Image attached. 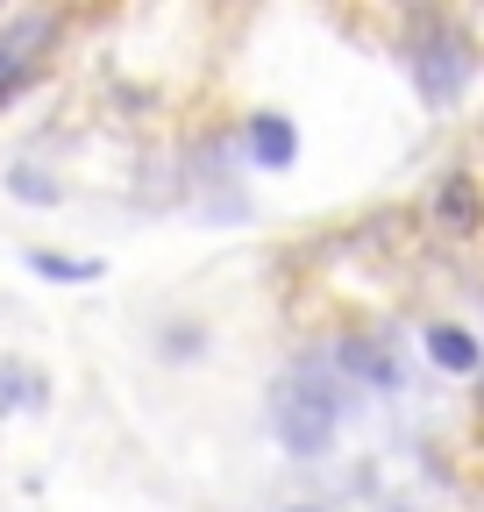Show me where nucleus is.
<instances>
[{
    "label": "nucleus",
    "instance_id": "11",
    "mask_svg": "<svg viewBox=\"0 0 484 512\" xmlns=\"http://www.w3.org/2000/svg\"><path fill=\"white\" fill-rule=\"evenodd\" d=\"M299 512H314V505H299Z\"/></svg>",
    "mask_w": 484,
    "mask_h": 512
},
{
    "label": "nucleus",
    "instance_id": "10",
    "mask_svg": "<svg viewBox=\"0 0 484 512\" xmlns=\"http://www.w3.org/2000/svg\"><path fill=\"white\" fill-rule=\"evenodd\" d=\"M8 192H15V200H29V207H50V200H57V185H50V178H36L29 164H15V171H8Z\"/></svg>",
    "mask_w": 484,
    "mask_h": 512
},
{
    "label": "nucleus",
    "instance_id": "7",
    "mask_svg": "<svg viewBox=\"0 0 484 512\" xmlns=\"http://www.w3.org/2000/svg\"><path fill=\"white\" fill-rule=\"evenodd\" d=\"M435 221L442 228H456V235H470L477 221H484V200H477V185L456 171V178H442V192H435Z\"/></svg>",
    "mask_w": 484,
    "mask_h": 512
},
{
    "label": "nucleus",
    "instance_id": "8",
    "mask_svg": "<svg viewBox=\"0 0 484 512\" xmlns=\"http://www.w3.org/2000/svg\"><path fill=\"white\" fill-rule=\"evenodd\" d=\"M43 399H50V384H43L29 363H15V356L0 363V413H15V406H43Z\"/></svg>",
    "mask_w": 484,
    "mask_h": 512
},
{
    "label": "nucleus",
    "instance_id": "4",
    "mask_svg": "<svg viewBox=\"0 0 484 512\" xmlns=\"http://www.w3.org/2000/svg\"><path fill=\"white\" fill-rule=\"evenodd\" d=\"M335 363H342L356 384H378V392H392V384H399V356H392L385 342H371V335H342V342H335Z\"/></svg>",
    "mask_w": 484,
    "mask_h": 512
},
{
    "label": "nucleus",
    "instance_id": "5",
    "mask_svg": "<svg viewBox=\"0 0 484 512\" xmlns=\"http://www.w3.org/2000/svg\"><path fill=\"white\" fill-rule=\"evenodd\" d=\"M36 43H50V22H22L8 43H0V107L36 79Z\"/></svg>",
    "mask_w": 484,
    "mask_h": 512
},
{
    "label": "nucleus",
    "instance_id": "9",
    "mask_svg": "<svg viewBox=\"0 0 484 512\" xmlns=\"http://www.w3.org/2000/svg\"><path fill=\"white\" fill-rule=\"evenodd\" d=\"M29 271H36V278L86 285V278H100V256H57V249H29Z\"/></svg>",
    "mask_w": 484,
    "mask_h": 512
},
{
    "label": "nucleus",
    "instance_id": "2",
    "mask_svg": "<svg viewBox=\"0 0 484 512\" xmlns=\"http://www.w3.org/2000/svg\"><path fill=\"white\" fill-rule=\"evenodd\" d=\"M406 64H413V86L428 107H456L463 86H470V43L449 22H420L413 43H406Z\"/></svg>",
    "mask_w": 484,
    "mask_h": 512
},
{
    "label": "nucleus",
    "instance_id": "1",
    "mask_svg": "<svg viewBox=\"0 0 484 512\" xmlns=\"http://www.w3.org/2000/svg\"><path fill=\"white\" fill-rule=\"evenodd\" d=\"M335 427H342V399H335L328 370H314V363L285 370V384L271 392V434L285 441V456H299V463L328 456Z\"/></svg>",
    "mask_w": 484,
    "mask_h": 512
},
{
    "label": "nucleus",
    "instance_id": "6",
    "mask_svg": "<svg viewBox=\"0 0 484 512\" xmlns=\"http://www.w3.org/2000/svg\"><path fill=\"white\" fill-rule=\"evenodd\" d=\"M250 157H257L264 171H292V157H299V128H292L285 114H250Z\"/></svg>",
    "mask_w": 484,
    "mask_h": 512
},
{
    "label": "nucleus",
    "instance_id": "3",
    "mask_svg": "<svg viewBox=\"0 0 484 512\" xmlns=\"http://www.w3.org/2000/svg\"><path fill=\"white\" fill-rule=\"evenodd\" d=\"M420 342H428V363L449 370V377H477V370H484V342H477L470 328H456V320H435Z\"/></svg>",
    "mask_w": 484,
    "mask_h": 512
}]
</instances>
